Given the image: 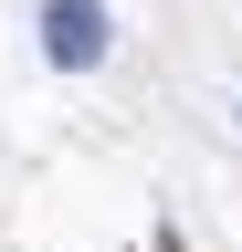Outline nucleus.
Here are the masks:
<instances>
[{
  "instance_id": "f257e3e1",
  "label": "nucleus",
  "mask_w": 242,
  "mask_h": 252,
  "mask_svg": "<svg viewBox=\"0 0 242 252\" xmlns=\"http://www.w3.org/2000/svg\"><path fill=\"white\" fill-rule=\"evenodd\" d=\"M95 53H105L95 0H53V63H95Z\"/></svg>"
}]
</instances>
